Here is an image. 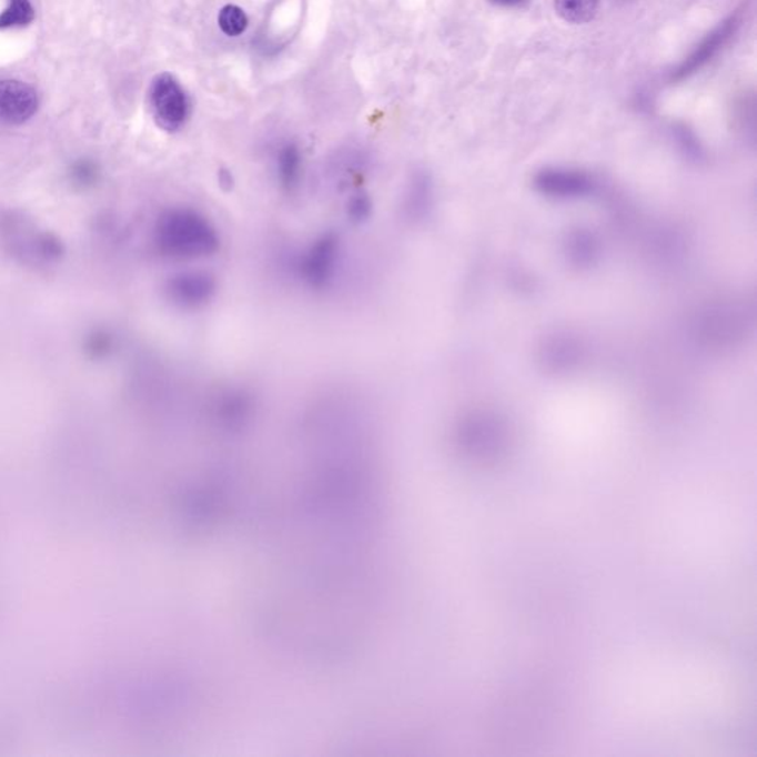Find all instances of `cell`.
I'll use <instances>...</instances> for the list:
<instances>
[{"instance_id": "1", "label": "cell", "mask_w": 757, "mask_h": 757, "mask_svg": "<svg viewBox=\"0 0 757 757\" xmlns=\"http://www.w3.org/2000/svg\"><path fill=\"white\" fill-rule=\"evenodd\" d=\"M385 480L362 445H305L262 509V627L280 647L336 660L362 648L382 604Z\"/></svg>"}, {"instance_id": "2", "label": "cell", "mask_w": 757, "mask_h": 757, "mask_svg": "<svg viewBox=\"0 0 757 757\" xmlns=\"http://www.w3.org/2000/svg\"><path fill=\"white\" fill-rule=\"evenodd\" d=\"M154 244L169 260L199 261L220 251L221 235L204 213L178 206L168 209L155 221Z\"/></svg>"}, {"instance_id": "3", "label": "cell", "mask_w": 757, "mask_h": 757, "mask_svg": "<svg viewBox=\"0 0 757 757\" xmlns=\"http://www.w3.org/2000/svg\"><path fill=\"white\" fill-rule=\"evenodd\" d=\"M344 243L336 234L319 235L296 253L293 273L310 291L326 292L335 286L344 269Z\"/></svg>"}, {"instance_id": "4", "label": "cell", "mask_w": 757, "mask_h": 757, "mask_svg": "<svg viewBox=\"0 0 757 757\" xmlns=\"http://www.w3.org/2000/svg\"><path fill=\"white\" fill-rule=\"evenodd\" d=\"M150 109L154 122L169 133L181 131L189 122L191 101L184 88L172 74L160 73L151 82Z\"/></svg>"}, {"instance_id": "5", "label": "cell", "mask_w": 757, "mask_h": 757, "mask_svg": "<svg viewBox=\"0 0 757 757\" xmlns=\"http://www.w3.org/2000/svg\"><path fill=\"white\" fill-rule=\"evenodd\" d=\"M218 289H220L218 280L211 271L189 269L171 275L164 291H166L169 302H172L176 309L198 311L215 300Z\"/></svg>"}, {"instance_id": "6", "label": "cell", "mask_w": 757, "mask_h": 757, "mask_svg": "<svg viewBox=\"0 0 757 757\" xmlns=\"http://www.w3.org/2000/svg\"><path fill=\"white\" fill-rule=\"evenodd\" d=\"M740 26V11L734 12L727 20L720 22V24L716 27L711 33L707 34L706 38L702 40V43L694 49L692 55L672 73L670 82H683V80L692 78V75L696 74L703 67L709 64V62L718 57L719 53L724 51V48L731 42V39L736 36Z\"/></svg>"}, {"instance_id": "7", "label": "cell", "mask_w": 757, "mask_h": 757, "mask_svg": "<svg viewBox=\"0 0 757 757\" xmlns=\"http://www.w3.org/2000/svg\"><path fill=\"white\" fill-rule=\"evenodd\" d=\"M39 109L38 92L16 79L0 80V123L18 127L29 122Z\"/></svg>"}, {"instance_id": "8", "label": "cell", "mask_w": 757, "mask_h": 757, "mask_svg": "<svg viewBox=\"0 0 757 757\" xmlns=\"http://www.w3.org/2000/svg\"><path fill=\"white\" fill-rule=\"evenodd\" d=\"M275 176L286 193H296L304 181V159L300 149L292 142L280 147L275 155Z\"/></svg>"}, {"instance_id": "9", "label": "cell", "mask_w": 757, "mask_h": 757, "mask_svg": "<svg viewBox=\"0 0 757 757\" xmlns=\"http://www.w3.org/2000/svg\"><path fill=\"white\" fill-rule=\"evenodd\" d=\"M537 185L547 194L568 198L586 193L591 189L589 178L569 171H543L537 178Z\"/></svg>"}, {"instance_id": "10", "label": "cell", "mask_w": 757, "mask_h": 757, "mask_svg": "<svg viewBox=\"0 0 757 757\" xmlns=\"http://www.w3.org/2000/svg\"><path fill=\"white\" fill-rule=\"evenodd\" d=\"M431 182L425 175L414 176L405 190L403 198V211L405 218L412 221H421L427 215L432 206Z\"/></svg>"}, {"instance_id": "11", "label": "cell", "mask_w": 757, "mask_h": 757, "mask_svg": "<svg viewBox=\"0 0 757 757\" xmlns=\"http://www.w3.org/2000/svg\"><path fill=\"white\" fill-rule=\"evenodd\" d=\"M555 11L568 24H587L598 11L599 0H554Z\"/></svg>"}, {"instance_id": "12", "label": "cell", "mask_w": 757, "mask_h": 757, "mask_svg": "<svg viewBox=\"0 0 757 757\" xmlns=\"http://www.w3.org/2000/svg\"><path fill=\"white\" fill-rule=\"evenodd\" d=\"M34 20L31 0H9L7 9L0 13V30L18 29Z\"/></svg>"}, {"instance_id": "13", "label": "cell", "mask_w": 757, "mask_h": 757, "mask_svg": "<svg viewBox=\"0 0 757 757\" xmlns=\"http://www.w3.org/2000/svg\"><path fill=\"white\" fill-rule=\"evenodd\" d=\"M218 24L226 36L235 38V36L243 34L249 26L246 12L238 4H225L218 16Z\"/></svg>"}, {"instance_id": "14", "label": "cell", "mask_w": 757, "mask_h": 757, "mask_svg": "<svg viewBox=\"0 0 757 757\" xmlns=\"http://www.w3.org/2000/svg\"><path fill=\"white\" fill-rule=\"evenodd\" d=\"M345 211L346 216H349L351 222H354V224H364V222L371 220V216L373 215L372 199L369 198V194L363 193V191L351 194L350 199L346 200Z\"/></svg>"}, {"instance_id": "15", "label": "cell", "mask_w": 757, "mask_h": 757, "mask_svg": "<svg viewBox=\"0 0 757 757\" xmlns=\"http://www.w3.org/2000/svg\"><path fill=\"white\" fill-rule=\"evenodd\" d=\"M487 2L498 8H519L527 3L528 0H487Z\"/></svg>"}]
</instances>
